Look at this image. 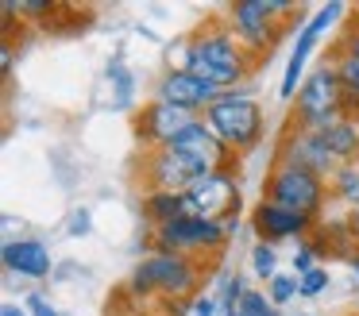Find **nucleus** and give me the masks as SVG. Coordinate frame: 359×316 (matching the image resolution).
Wrapping results in <instances>:
<instances>
[{
	"label": "nucleus",
	"mask_w": 359,
	"mask_h": 316,
	"mask_svg": "<svg viewBox=\"0 0 359 316\" xmlns=\"http://www.w3.org/2000/svg\"><path fill=\"white\" fill-rule=\"evenodd\" d=\"M348 120L344 112V97H340V81H336V69L328 58H320L317 66L305 74L302 89H297L294 104L286 112V123L290 128H302V131H317L325 135L332 123Z\"/></svg>",
	"instance_id": "5"
},
{
	"label": "nucleus",
	"mask_w": 359,
	"mask_h": 316,
	"mask_svg": "<svg viewBox=\"0 0 359 316\" xmlns=\"http://www.w3.org/2000/svg\"><path fill=\"white\" fill-rule=\"evenodd\" d=\"M155 239V251L166 254H186V259H209V254H220L228 247V231L220 220H205V216H178L174 224H163V228L151 231Z\"/></svg>",
	"instance_id": "7"
},
{
	"label": "nucleus",
	"mask_w": 359,
	"mask_h": 316,
	"mask_svg": "<svg viewBox=\"0 0 359 316\" xmlns=\"http://www.w3.org/2000/svg\"><path fill=\"white\" fill-rule=\"evenodd\" d=\"M0 262L4 270L27 282H50L55 277V259H50V247L43 239H4L0 247Z\"/></svg>",
	"instance_id": "15"
},
{
	"label": "nucleus",
	"mask_w": 359,
	"mask_h": 316,
	"mask_svg": "<svg viewBox=\"0 0 359 316\" xmlns=\"http://www.w3.org/2000/svg\"><path fill=\"white\" fill-rule=\"evenodd\" d=\"M12 66H16V46H12V39L4 46H0V69H4V77L12 74Z\"/></svg>",
	"instance_id": "31"
},
{
	"label": "nucleus",
	"mask_w": 359,
	"mask_h": 316,
	"mask_svg": "<svg viewBox=\"0 0 359 316\" xmlns=\"http://www.w3.org/2000/svg\"><path fill=\"white\" fill-rule=\"evenodd\" d=\"M205 123L220 135V143L232 154H251L255 146H263L266 139V112L255 100V85H243V89L220 92V100L205 112Z\"/></svg>",
	"instance_id": "3"
},
{
	"label": "nucleus",
	"mask_w": 359,
	"mask_h": 316,
	"mask_svg": "<svg viewBox=\"0 0 359 316\" xmlns=\"http://www.w3.org/2000/svg\"><path fill=\"white\" fill-rule=\"evenodd\" d=\"M232 316H236V312H232Z\"/></svg>",
	"instance_id": "37"
},
{
	"label": "nucleus",
	"mask_w": 359,
	"mask_h": 316,
	"mask_svg": "<svg viewBox=\"0 0 359 316\" xmlns=\"http://www.w3.org/2000/svg\"><path fill=\"white\" fill-rule=\"evenodd\" d=\"M189 216H205V220H240V170H212V174L197 177L186 193Z\"/></svg>",
	"instance_id": "8"
},
{
	"label": "nucleus",
	"mask_w": 359,
	"mask_h": 316,
	"mask_svg": "<svg viewBox=\"0 0 359 316\" xmlns=\"http://www.w3.org/2000/svg\"><path fill=\"white\" fill-rule=\"evenodd\" d=\"M325 58L332 62L336 69V81H340V97H344V112H348V120L359 123V58H351V54H344L340 46H328Z\"/></svg>",
	"instance_id": "16"
},
{
	"label": "nucleus",
	"mask_w": 359,
	"mask_h": 316,
	"mask_svg": "<svg viewBox=\"0 0 359 316\" xmlns=\"http://www.w3.org/2000/svg\"><path fill=\"white\" fill-rule=\"evenodd\" d=\"M151 100H163V104L182 108V112L205 116L220 100V89L209 85L205 77L182 69V66H166L163 74L155 77V85H151Z\"/></svg>",
	"instance_id": "10"
},
{
	"label": "nucleus",
	"mask_w": 359,
	"mask_h": 316,
	"mask_svg": "<svg viewBox=\"0 0 359 316\" xmlns=\"http://www.w3.org/2000/svg\"><path fill=\"white\" fill-rule=\"evenodd\" d=\"M351 8L348 4H340V0H332V4H320L317 12L309 15V20L302 23V31H297V43H294V50H290V58H286V69H282V85H278V100H286V104H294V97H297V89H302V69H305V62H309V54H313V46L320 43V35H325L328 27H332L336 20H344Z\"/></svg>",
	"instance_id": "9"
},
{
	"label": "nucleus",
	"mask_w": 359,
	"mask_h": 316,
	"mask_svg": "<svg viewBox=\"0 0 359 316\" xmlns=\"http://www.w3.org/2000/svg\"><path fill=\"white\" fill-rule=\"evenodd\" d=\"M236 316H286L278 305H274L271 297H266L263 289H251L248 297L240 301V308H236Z\"/></svg>",
	"instance_id": "24"
},
{
	"label": "nucleus",
	"mask_w": 359,
	"mask_h": 316,
	"mask_svg": "<svg viewBox=\"0 0 359 316\" xmlns=\"http://www.w3.org/2000/svg\"><path fill=\"white\" fill-rule=\"evenodd\" d=\"M251 231L259 235V243H305V239L317 231V220L313 216H302V212H290V208L282 205H271V200H259L255 208H251Z\"/></svg>",
	"instance_id": "14"
},
{
	"label": "nucleus",
	"mask_w": 359,
	"mask_h": 316,
	"mask_svg": "<svg viewBox=\"0 0 359 316\" xmlns=\"http://www.w3.org/2000/svg\"><path fill=\"white\" fill-rule=\"evenodd\" d=\"M340 27H348V31H359V8H351V12H348V23H340Z\"/></svg>",
	"instance_id": "34"
},
{
	"label": "nucleus",
	"mask_w": 359,
	"mask_h": 316,
	"mask_svg": "<svg viewBox=\"0 0 359 316\" xmlns=\"http://www.w3.org/2000/svg\"><path fill=\"white\" fill-rule=\"evenodd\" d=\"M135 174H140V185L147 193H189V185L197 181V166L178 154L174 146H163V151H140L135 158Z\"/></svg>",
	"instance_id": "11"
},
{
	"label": "nucleus",
	"mask_w": 359,
	"mask_h": 316,
	"mask_svg": "<svg viewBox=\"0 0 359 316\" xmlns=\"http://www.w3.org/2000/svg\"><path fill=\"white\" fill-rule=\"evenodd\" d=\"M325 146L332 151V158L340 166H359V123L355 120H340L325 131Z\"/></svg>",
	"instance_id": "18"
},
{
	"label": "nucleus",
	"mask_w": 359,
	"mask_h": 316,
	"mask_svg": "<svg viewBox=\"0 0 359 316\" xmlns=\"http://www.w3.org/2000/svg\"><path fill=\"white\" fill-rule=\"evenodd\" d=\"M294 15H302L294 0H236V4L220 8V20L228 23V31L251 54L255 66L271 62V50L282 43Z\"/></svg>",
	"instance_id": "2"
},
{
	"label": "nucleus",
	"mask_w": 359,
	"mask_h": 316,
	"mask_svg": "<svg viewBox=\"0 0 359 316\" xmlns=\"http://www.w3.org/2000/svg\"><path fill=\"white\" fill-rule=\"evenodd\" d=\"M189 312H194V316H224V312H220V305H217V297H212V293H201V297H194Z\"/></svg>",
	"instance_id": "29"
},
{
	"label": "nucleus",
	"mask_w": 359,
	"mask_h": 316,
	"mask_svg": "<svg viewBox=\"0 0 359 316\" xmlns=\"http://www.w3.org/2000/svg\"><path fill=\"white\" fill-rule=\"evenodd\" d=\"M328 200L332 205H344L348 212L359 208V166H340L328 181Z\"/></svg>",
	"instance_id": "19"
},
{
	"label": "nucleus",
	"mask_w": 359,
	"mask_h": 316,
	"mask_svg": "<svg viewBox=\"0 0 359 316\" xmlns=\"http://www.w3.org/2000/svg\"><path fill=\"white\" fill-rule=\"evenodd\" d=\"M0 316H32V312H27L24 305H4V308H0Z\"/></svg>",
	"instance_id": "33"
},
{
	"label": "nucleus",
	"mask_w": 359,
	"mask_h": 316,
	"mask_svg": "<svg viewBox=\"0 0 359 316\" xmlns=\"http://www.w3.org/2000/svg\"><path fill=\"white\" fill-rule=\"evenodd\" d=\"M24 308H27L32 316H70V312H58V308L50 305L43 293H27V297H24Z\"/></svg>",
	"instance_id": "28"
},
{
	"label": "nucleus",
	"mask_w": 359,
	"mask_h": 316,
	"mask_svg": "<svg viewBox=\"0 0 359 316\" xmlns=\"http://www.w3.org/2000/svg\"><path fill=\"white\" fill-rule=\"evenodd\" d=\"M86 266H78V262H58L55 266V277L50 282H66V277H74V274H81Z\"/></svg>",
	"instance_id": "32"
},
{
	"label": "nucleus",
	"mask_w": 359,
	"mask_h": 316,
	"mask_svg": "<svg viewBox=\"0 0 359 316\" xmlns=\"http://www.w3.org/2000/svg\"><path fill=\"white\" fill-rule=\"evenodd\" d=\"M194 120H197L194 112L170 108V104H163V100H147V104L132 116V131H135L140 151H163V146H170Z\"/></svg>",
	"instance_id": "13"
},
{
	"label": "nucleus",
	"mask_w": 359,
	"mask_h": 316,
	"mask_svg": "<svg viewBox=\"0 0 359 316\" xmlns=\"http://www.w3.org/2000/svg\"><path fill=\"white\" fill-rule=\"evenodd\" d=\"M178 50H182L178 66L189 69V74H197V77H205V81L217 85L220 92L243 89V85L259 74L251 54L236 43V35L228 31V23L220 20V15L197 23V27L178 43Z\"/></svg>",
	"instance_id": "1"
},
{
	"label": "nucleus",
	"mask_w": 359,
	"mask_h": 316,
	"mask_svg": "<svg viewBox=\"0 0 359 316\" xmlns=\"http://www.w3.org/2000/svg\"><path fill=\"white\" fill-rule=\"evenodd\" d=\"M328 285H332L328 270H325V266H317V270H309V274L297 277V297H302V301H313V297H320V293H325Z\"/></svg>",
	"instance_id": "25"
},
{
	"label": "nucleus",
	"mask_w": 359,
	"mask_h": 316,
	"mask_svg": "<svg viewBox=\"0 0 359 316\" xmlns=\"http://www.w3.org/2000/svg\"><path fill=\"white\" fill-rule=\"evenodd\" d=\"M248 293L251 289H248V277H243V274H224V270L217 274V293H212V297H217V305H220V312H224V316H232Z\"/></svg>",
	"instance_id": "20"
},
{
	"label": "nucleus",
	"mask_w": 359,
	"mask_h": 316,
	"mask_svg": "<svg viewBox=\"0 0 359 316\" xmlns=\"http://www.w3.org/2000/svg\"><path fill=\"white\" fill-rule=\"evenodd\" d=\"M251 274L263 277V282H271V277L278 274V251H274L271 243H255V247H251Z\"/></svg>",
	"instance_id": "22"
},
{
	"label": "nucleus",
	"mask_w": 359,
	"mask_h": 316,
	"mask_svg": "<svg viewBox=\"0 0 359 316\" xmlns=\"http://www.w3.org/2000/svg\"><path fill=\"white\" fill-rule=\"evenodd\" d=\"M348 266H351V277H355V289H359V251L348 259Z\"/></svg>",
	"instance_id": "35"
},
{
	"label": "nucleus",
	"mask_w": 359,
	"mask_h": 316,
	"mask_svg": "<svg viewBox=\"0 0 359 316\" xmlns=\"http://www.w3.org/2000/svg\"><path fill=\"white\" fill-rule=\"evenodd\" d=\"M66 231H70L74 239H86L89 231H93V212H89V208H74L70 220H66Z\"/></svg>",
	"instance_id": "27"
},
{
	"label": "nucleus",
	"mask_w": 359,
	"mask_h": 316,
	"mask_svg": "<svg viewBox=\"0 0 359 316\" xmlns=\"http://www.w3.org/2000/svg\"><path fill=\"white\" fill-rule=\"evenodd\" d=\"M266 297L274 301L278 308H286L290 301H297V274H274L271 282H266Z\"/></svg>",
	"instance_id": "23"
},
{
	"label": "nucleus",
	"mask_w": 359,
	"mask_h": 316,
	"mask_svg": "<svg viewBox=\"0 0 359 316\" xmlns=\"http://www.w3.org/2000/svg\"><path fill=\"white\" fill-rule=\"evenodd\" d=\"M109 77H112V85H116L112 108H132V100H135V77H132V69L124 66V54H116V58L109 62Z\"/></svg>",
	"instance_id": "21"
},
{
	"label": "nucleus",
	"mask_w": 359,
	"mask_h": 316,
	"mask_svg": "<svg viewBox=\"0 0 359 316\" xmlns=\"http://www.w3.org/2000/svg\"><path fill=\"white\" fill-rule=\"evenodd\" d=\"M320 266V254L313 251V243L305 239V243H297V251H294V274L302 277V274H309V270H317Z\"/></svg>",
	"instance_id": "26"
},
{
	"label": "nucleus",
	"mask_w": 359,
	"mask_h": 316,
	"mask_svg": "<svg viewBox=\"0 0 359 316\" xmlns=\"http://www.w3.org/2000/svg\"><path fill=\"white\" fill-rule=\"evenodd\" d=\"M263 200L320 220V216H325V205H328V181L317 174H309V170L278 166V162H274L266 181H263Z\"/></svg>",
	"instance_id": "6"
},
{
	"label": "nucleus",
	"mask_w": 359,
	"mask_h": 316,
	"mask_svg": "<svg viewBox=\"0 0 359 316\" xmlns=\"http://www.w3.org/2000/svg\"><path fill=\"white\" fill-rule=\"evenodd\" d=\"M201 262L186 254H166L151 251L128 277L132 297H174V301H194L201 297Z\"/></svg>",
	"instance_id": "4"
},
{
	"label": "nucleus",
	"mask_w": 359,
	"mask_h": 316,
	"mask_svg": "<svg viewBox=\"0 0 359 316\" xmlns=\"http://www.w3.org/2000/svg\"><path fill=\"white\" fill-rule=\"evenodd\" d=\"M348 220H351V231H355V239H359V208H355V212H348Z\"/></svg>",
	"instance_id": "36"
},
{
	"label": "nucleus",
	"mask_w": 359,
	"mask_h": 316,
	"mask_svg": "<svg viewBox=\"0 0 359 316\" xmlns=\"http://www.w3.org/2000/svg\"><path fill=\"white\" fill-rule=\"evenodd\" d=\"M140 212H143V220L151 224V231L163 228V224H174L178 216H189L186 193H143Z\"/></svg>",
	"instance_id": "17"
},
{
	"label": "nucleus",
	"mask_w": 359,
	"mask_h": 316,
	"mask_svg": "<svg viewBox=\"0 0 359 316\" xmlns=\"http://www.w3.org/2000/svg\"><path fill=\"white\" fill-rule=\"evenodd\" d=\"M332 46H340L344 54H351V58H359V31H348V27H340V35H336V43Z\"/></svg>",
	"instance_id": "30"
},
{
	"label": "nucleus",
	"mask_w": 359,
	"mask_h": 316,
	"mask_svg": "<svg viewBox=\"0 0 359 316\" xmlns=\"http://www.w3.org/2000/svg\"><path fill=\"white\" fill-rule=\"evenodd\" d=\"M274 162L278 166H297V170H309V174L332 181V174L340 170V162L332 158V151L325 146V135L317 131H302V128H282L278 143H274Z\"/></svg>",
	"instance_id": "12"
}]
</instances>
